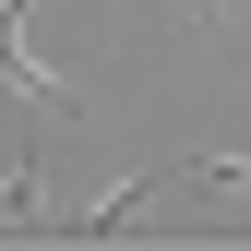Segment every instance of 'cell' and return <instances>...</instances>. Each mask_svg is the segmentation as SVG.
<instances>
[{"label": "cell", "instance_id": "1", "mask_svg": "<svg viewBox=\"0 0 251 251\" xmlns=\"http://www.w3.org/2000/svg\"><path fill=\"white\" fill-rule=\"evenodd\" d=\"M24 12H36V0H0V84H12L36 120H84V96H72V84H60V72H36V48H24Z\"/></svg>", "mask_w": 251, "mask_h": 251}, {"label": "cell", "instance_id": "4", "mask_svg": "<svg viewBox=\"0 0 251 251\" xmlns=\"http://www.w3.org/2000/svg\"><path fill=\"white\" fill-rule=\"evenodd\" d=\"M179 12H192V24H215V0H179Z\"/></svg>", "mask_w": 251, "mask_h": 251}, {"label": "cell", "instance_id": "2", "mask_svg": "<svg viewBox=\"0 0 251 251\" xmlns=\"http://www.w3.org/2000/svg\"><path fill=\"white\" fill-rule=\"evenodd\" d=\"M168 179H179V168H144V179H120V192H96V203L72 215V239H120V227H132V215L155 203V192H168Z\"/></svg>", "mask_w": 251, "mask_h": 251}, {"label": "cell", "instance_id": "3", "mask_svg": "<svg viewBox=\"0 0 251 251\" xmlns=\"http://www.w3.org/2000/svg\"><path fill=\"white\" fill-rule=\"evenodd\" d=\"M48 215V155H24V168H0V227H36Z\"/></svg>", "mask_w": 251, "mask_h": 251}]
</instances>
